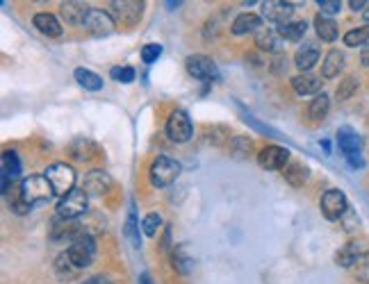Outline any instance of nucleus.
<instances>
[{"label": "nucleus", "instance_id": "1", "mask_svg": "<svg viewBox=\"0 0 369 284\" xmlns=\"http://www.w3.org/2000/svg\"><path fill=\"white\" fill-rule=\"evenodd\" d=\"M148 176H150V185H153V187L166 189V187H171L173 182L178 180V176H180V164L176 162V159L160 155V157L153 159V164H150Z\"/></svg>", "mask_w": 369, "mask_h": 284}, {"label": "nucleus", "instance_id": "2", "mask_svg": "<svg viewBox=\"0 0 369 284\" xmlns=\"http://www.w3.org/2000/svg\"><path fill=\"white\" fill-rule=\"evenodd\" d=\"M21 193H23V198L27 205H41V202H48L50 198L55 196L53 187H50V182L46 176H27L21 182Z\"/></svg>", "mask_w": 369, "mask_h": 284}, {"label": "nucleus", "instance_id": "3", "mask_svg": "<svg viewBox=\"0 0 369 284\" xmlns=\"http://www.w3.org/2000/svg\"><path fill=\"white\" fill-rule=\"evenodd\" d=\"M337 145L342 150V155L346 157L353 169H363L365 159H363V139H360L358 132H353L351 128H342L337 132Z\"/></svg>", "mask_w": 369, "mask_h": 284}, {"label": "nucleus", "instance_id": "4", "mask_svg": "<svg viewBox=\"0 0 369 284\" xmlns=\"http://www.w3.org/2000/svg\"><path fill=\"white\" fill-rule=\"evenodd\" d=\"M87 209H89V196L85 193V189H74V191L67 193L57 202V216L71 218V221L80 218Z\"/></svg>", "mask_w": 369, "mask_h": 284}, {"label": "nucleus", "instance_id": "5", "mask_svg": "<svg viewBox=\"0 0 369 284\" xmlns=\"http://www.w3.org/2000/svg\"><path fill=\"white\" fill-rule=\"evenodd\" d=\"M67 252L80 271L82 268H89L93 264V259H96V239L91 235H87V232H82V235L69 246Z\"/></svg>", "mask_w": 369, "mask_h": 284}, {"label": "nucleus", "instance_id": "6", "mask_svg": "<svg viewBox=\"0 0 369 284\" xmlns=\"http://www.w3.org/2000/svg\"><path fill=\"white\" fill-rule=\"evenodd\" d=\"M46 178L50 182V187H53L55 196H60L64 198L67 193L74 191V185H76V169H71L69 164H53L48 166L46 171Z\"/></svg>", "mask_w": 369, "mask_h": 284}, {"label": "nucleus", "instance_id": "7", "mask_svg": "<svg viewBox=\"0 0 369 284\" xmlns=\"http://www.w3.org/2000/svg\"><path fill=\"white\" fill-rule=\"evenodd\" d=\"M187 73L199 80V82H219L221 73L216 69V64L210 60L208 55H192L187 57Z\"/></svg>", "mask_w": 369, "mask_h": 284}, {"label": "nucleus", "instance_id": "8", "mask_svg": "<svg viewBox=\"0 0 369 284\" xmlns=\"http://www.w3.org/2000/svg\"><path fill=\"white\" fill-rule=\"evenodd\" d=\"M166 134L176 143H185L192 139L194 126H192L190 114H187L185 109H176V112L169 116V121H166Z\"/></svg>", "mask_w": 369, "mask_h": 284}, {"label": "nucleus", "instance_id": "9", "mask_svg": "<svg viewBox=\"0 0 369 284\" xmlns=\"http://www.w3.org/2000/svg\"><path fill=\"white\" fill-rule=\"evenodd\" d=\"M322 214L328 218V221H339L346 212H349V200L346 196L339 191V189H328L322 196Z\"/></svg>", "mask_w": 369, "mask_h": 284}, {"label": "nucleus", "instance_id": "10", "mask_svg": "<svg viewBox=\"0 0 369 284\" xmlns=\"http://www.w3.org/2000/svg\"><path fill=\"white\" fill-rule=\"evenodd\" d=\"M114 16L110 12H103V10H89V14H87V19H85V27H87V32L93 34V36H110L114 32Z\"/></svg>", "mask_w": 369, "mask_h": 284}, {"label": "nucleus", "instance_id": "11", "mask_svg": "<svg viewBox=\"0 0 369 284\" xmlns=\"http://www.w3.org/2000/svg\"><path fill=\"white\" fill-rule=\"evenodd\" d=\"M260 169L265 171H280L289 164V150L283 145H267V148L260 150L258 155Z\"/></svg>", "mask_w": 369, "mask_h": 284}, {"label": "nucleus", "instance_id": "12", "mask_svg": "<svg viewBox=\"0 0 369 284\" xmlns=\"http://www.w3.org/2000/svg\"><path fill=\"white\" fill-rule=\"evenodd\" d=\"M110 12H112L114 21H121V23L133 25L142 19L144 3H137V0H112Z\"/></svg>", "mask_w": 369, "mask_h": 284}, {"label": "nucleus", "instance_id": "13", "mask_svg": "<svg viewBox=\"0 0 369 284\" xmlns=\"http://www.w3.org/2000/svg\"><path fill=\"white\" fill-rule=\"evenodd\" d=\"M294 10H296V5L287 3V0H267V3H262V16L278 25L289 23Z\"/></svg>", "mask_w": 369, "mask_h": 284}, {"label": "nucleus", "instance_id": "14", "mask_svg": "<svg viewBox=\"0 0 369 284\" xmlns=\"http://www.w3.org/2000/svg\"><path fill=\"white\" fill-rule=\"evenodd\" d=\"M80 235H82V228L76 221H71V218L57 216L53 221V225H50V239H53L55 244H62V241L74 244Z\"/></svg>", "mask_w": 369, "mask_h": 284}, {"label": "nucleus", "instance_id": "15", "mask_svg": "<svg viewBox=\"0 0 369 284\" xmlns=\"http://www.w3.org/2000/svg\"><path fill=\"white\" fill-rule=\"evenodd\" d=\"M320 60H322V50L313 41L303 43V46L296 50V55H294V64L299 67L301 73H310L317 67V62H320Z\"/></svg>", "mask_w": 369, "mask_h": 284}, {"label": "nucleus", "instance_id": "16", "mask_svg": "<svg viewBox=\"0 0 369 284\" xmlns=\"http://www.w3.org/2000/svg\"><path fill=\"white\" fill-rule=\"evenodd\" d=\"M112 189V178L105 171L93 169L85 176V193L87 196H105Z\"/></svg>", "mask_w": 369, "mask_h": 284}, {"label": "nucleus", "instance_id": "17", "mask_svg": "<svg viewBox=\"0 0 369 284\" xmlns=\"http://www.w3.org/2000/svg\"><path fill=\"white\" fill-rule=\"evenodd\" d=\"M292 89L296 96H313V93L322 91V78L313 75V73H299L292 78Z\"/></svg>", "mask_w": 369, "mask_h": 284}, {"label": "nucleus", "instance_id": "18", "mask_svg": "<svg viewBox=\"0 0 369 284\" xmlns=\"http://www.w3.org/2000/svg\"><path fill=\"white\" fill-rule=\"evenodd\" d=\"M32 23H34V27H37L41 34L53 36V39H57V36L62 34V23H60V19H57L55 14L39 12V14H34Z\"/></svg>", "mask_w": 369, "mask_h": 284}, {"label": "nucleus", "instance_id": "19", "mask_svg": "<svg viewBox=\"0 0 369 284\" xmlns=\"http://www.w3.org/2000/svg\"><path fill=\"white\" fill-rule=\"evenodd\" d=\"M60 12H62V19L71 25H82L87 14H89L87 5L80 3V0H69V3H62Z\"/></svg>", "mask_w": 369, "mask_h": 284}, {"label": "nucleus", "instance_id": "20", "mask_svg": "<svg viewBox=\"0 0 369 284\" xmlns=\"http://www.w3.org/2000/svg\"><path fill=\"white\" fill-rule=\"evenodd\" d=\"M230 30H233V34H237V36L258 32V30H262V19H260L258 14L244 12V14H240V16L235 19V23H233Z\"/></svg>", "mask_w": 369, "mask_h": 284}, {"label": "nucleus", "instance_id": "21", "mask_svg": "<svg viewBox=\"0 0 369 284\" xmlns=\"http://www.w3.org/2000/svg\"><path fill=\"white\" fill-rule=\"evenodd\" d=\"M344 60H346V57H344L342 50H335V48L328 50L326 60H324V64H322V75L328 78V80L331 78H337L339 73L344 71Z\"/></svg>", "mask_w": 369, "mask_h": 284}, {"label": "nucleus", "instance_id": "22", "mask_svg": "<svg viewBox=\"0 0 369 284\" xmlns=\"http://www.w3.org/2000/svg\"><path fill=\"white\" fill-rule=\"evenodd\" d=\"M360 257H363V250H360V246L356 241H349V244H344L342 248L337 250L335 261H337V266H342V268H353V266L358 264Z\"/></svg>", "mask_w": 369, "mask_h": 284}, {"label": "nucleus", "instance_id": "23", "mask_svg": "<svg viewBox=\"0 0 369 284\" xmlns=\"http://www.w3.org/2000/svg\"><path fill=\"white\" fill-rule=\"evenodd\" d=\"M315 30H317V34H320V39L326 41V43L337 39V23L331 16H326V14H322V12L315 16Z\"/></svg>", "mask_w": 369, "mask_h": 284}, {"label": "nucleus", "instance_id": "24", "mask_svg": "<svg viewBox=\"0 0 369 284\" xmlns=\"http://www.w3.org/2000/svg\"><path fill=\"white\" fill-rule=\"evenodd\" d=\"M21 176V159L14 150L3 152V185H10Z\"/></svg>", "mask_w": 369, "mask_h": 284}, {"label": "nucleus", "instance_id": "25", "mask_svg": "<svg viewBox=\"0 0 369 284\" xmlns=\"http://www.w3.org/2000/svg\"><path fill=\"white\" fill-rule=\"evenodd\" d=\"M74 78H76V82L87 91H100V89H103V78H100L98 73L89 71V69H82V67L76 69Z\"/></svg>", "mask_w": 369, "mask_h": 284}, {"label": "nucleus", "instance_id": "26", "mask_svg": "<svg viewBox=\"0 0 369 284\" xmlns=\"http://www.w3.org/2000/svg\"><path fill=\"white\" fill-rule=\"evenodd\" d=\"M278 36H283L285 41H301L308 32V23L306 21H289V23H283L276 27Z\"/></svg>", "mask_w": 369, "mask_h": 284}, {"label": "nucleus", "instance_id": "27", "mask_svg": "<svg viewBox=\"0 0 369 284\" xmlns=\"http://www.w3.org/2000/svg\"><path fill=\"white\" fill-rule=\"evenodd\" d=\"M55 273H57V278H60V280L69 282V280H74L78 273H80V268L74 264V259L69 257V252H62L60 257L55 259Z\"/></svg>", "mask_w": 369, "mask_h": 284}, {"label": "nucleus", "instance_id": "28", "mask_svg": "<svg viewBox=\"0 0 369 284\" xmlns=\"http://www.w3.org/2000/svg\"><path fill=\"white\" fill-rule=\"evenodd\" d=\"M328 109H331V98L326 96V93H320V96H315L313 103L308 105L310 121H313V123L324 121V119H326V114H328Z\"/></svg>", "mask_w": 369, "mask_h": 284}, {"label": "nucleus", "instance_id": "29", "mask_svg": "<svg viewBox=\"0 0 369 284\" xmlns=\"http://www.w3.org/2000/svg\"><path fill=\"white\" fill-rule=\"evenodd\" d=\"M283 173H285V180H287L292 187H303V182H306L308 176H310L308 166H303V164H299V162L287 164L285 169H283Z\"/></svg>", "mask_w": 369, "mask_h": 284}, {"label": "nucleus", "instance_id": "30", "mask_svg": "<svg viewBox=\"0 0 369 284\" xmlns=\"http://www.w3.org/2000/svg\"><path fill=\"white\" fill-rule=\"evenodd\" d=\"M5 198H7V202H10V209L14 214H27L30 212V205L25 202V198H23V193H21V185H14L12 187V191H7L5 193Z\"/></svg>", "mask_w": 369, "mask_h": 284}, {"label": "nucleus", "instance_id": "31", "mask_svg": "<svg viewBox=\"0 0 369 284\" xmlns=\"http://www.w3.org/2000/svg\"><path fill=\"white\" fill-rule=\"evenodd\" d=\"M369 43V25L363 27H353L344 34V46L349 48H358V46H367Z\"/></svg>", "mask_w": 369, "mask_h": 284}, {"label": "nucleus", "instance_id": "32", "mask_svg": "<svg viewBox=\"0 0 369 284\" xmlns=\"http://www.w3.org/2000/svg\"><path fill=\"white\" fill-rule=\"evenodd\" d=\"M171 264H173V268H176V271H178L180 275H187V273L192 271V259L185 255V246H180V248L173 250V255H171Z\"/></svg>", "mask_w": 369, "mask_h": 284}, {"label": "nucleus", "instance_id": "33", "mask_svg": "<svg viewBox=\"0 0 369 284\" xmlns=\"http://www.w3.org/2000/svg\"><path fill=\"white\" fill-rule=\"evenodd\" d=\"M276 34H278V32H273L271 27H265V25H262V30H258V36H256L258 48H262V50H276V48H278Z\"/></svg>", "mask_w": 369, "mask_h": 284}, {"label": "nucleus", "instance_id": "34", "mask_svg": "<svg viewBox=\"0 0 369 284\" xmlns=\"http://www.w3.org/2000/svg\"><path fill=\"white\" fill-rule=\"evenodd\" d=\"M126 237H128V241L135 246V248H139L142 246V237H139V223H137V216L135 212H130L128 216V221H126Z\"/></svg>", "mask_w": 369, "mask_h": 284}, {"label": "nucleus", "instance_id": "35", "mask_svg": "<svg viewBox=\"0 0 369 284\" xmlns=\"http://www.w3.org/2000/svg\"><path fill=\"white\" fill-rule=\"evenodd\" d=\"M160 225H162V216L160 214H157V212L146 214V216H144V221H142L144 235H146V237H155L157 230H160Z\"/></svg>", "mask_w": 369, "mask_h": 284}, {"label": "nucleus", "instance_id": "36", "mask_svg": "<svg viewBox=\"0 0 369 284\" xmlns=\"http://www.w3.org/2000/svg\"><path fill=\"white\" fill-rule=\"evenodd\" d=\"M160 55H162V46L160 43H146V46L142 48V60L146 62V64H153L160 60Z\"/></svg>", "mask_w": 369, "mask_h": 284}, {"label": "nucleus", "instance_id": "37", "mask_svg": "<svg viewBox=\"0 0 369 284\" xmlns=\"http://www.w3.org/2000/svg\"><path fill=\"white\" fill-rule=\"evenodd\" d=\"M251 148H253V143L251 139H233V143H230V152H233L235 157H246V155H251Z\"/></svg>", "mask_w": 369, "mask_h": 284}, {"label": "nucleus", "instance_id": "38", "mask_svg": "<svg viewBox=\"0 0 369 284\" xmlns=\"http://www.w3.org/2000/svg\"><path fill=\"white\" fill-rule=\"evenodd\" d=\"M358 89V80L356 78H346L342 84L337 86V98L339 100H346L353 96V91Z\"/></svg>", "mask_w": 369, "mask_h": 284}, {"label": "nucleus", "instance_id": "39", "mask_svg": "<svg viewBox=\"0 0 369 284\" xmlns=\"http://www.w3.org/2000/svg\"><path fill=\"white\" fill-rule=\"evenodd\" d=\"M110 75L117 80V82L130 84L135 80V69H130V67H114Z\"/></svg>", "mask_w": 369, "mask_h": 284}, {"label": "nucleus", "instance_id": "40", "mask_svg": "<svg viewBox=\"0 0 369 284\" xmlns=\"http://www.w3.org/2000/svg\"><path fill=\"white\" fill-rule=\"evenodd\" d=\"M353 268H356V278L360 282H369V250L363 252V257L358 259V264Z\"/></svg>", "mask_w": 369, "mask_h": 284}, {"label": "nucleus", "instance_id": "41", "mask_svg": "<svg viewBox=\"0 0 369 284\" xmlns=\"http://www.w3.org/2000/svg\"><path fill=\"white\" fill-rule=\"evenodd\" d=\"M320 12L326 14V16H333V14H337L339 10H342V3L339 0H320Z\"/></svg>", "mask_w": 369, "mask_h": 284}, {"label": "nucleus", "instance_id": "42", "mask_svg": "<svg viewBox=\"0 0 369 284\" xmlns=\"http://www.w3.org/2000/svg\"><path fill=\"white\" fill-rule=\"evenodd\" d=\"M82 284H112V278H107V275H93V278H87Z\"/></svg>", "mask_w": 369, "mask_h": 284}, {"label": "nucleus", "instance_id": "43", "mask_svg": "<svg viewBox=\"0 0 369 284\" xmlns=\"http://www.w3.org/2000/svg\"><path fill=\"white\" fill-rule=\"evenodd\" d=\"M367 5L369 3H365V0H351V3H349V7H351L353 12H365Z\"/></svg>", "mask_w": 369, "mask_h": 284}, {"label": "nucleus", "instance_id": "44", "mask_svg": "<svg viewBox=\"0 0 369 284\" xmlns=\"http://www.w3.org/2000/svg\"><path fill=\"white\" fill-rule=\"evenodd\" d=\"M360 64L369 69V43H367V46H363V53H360Z\"/></svg>", "mask_w": 369, "mask_h": 284}, {"label": "nucleus", "instance_id": "45", "mask_svg": "<svg viewBox=\"0 0 369 284\" xmlns=\"http://www.w3.org/2000/svg\"><path fill=\"white\" fill-rule=\"evenodd\" d=\"M139 284H153V280H150L148 273H142V275H139Z\"/></svg>", "mask_w": 369, "mask_h": 284}, {"label": "nucleus", "instance_id": "46", "mask_svg": "<svg viewBox=\"0 0 369 284\" xmlns=\"http://www.w3.org/2000/svg\"><path fill=\"white\" fill-rule=\"evenodd\" d=\"M322 148H324V152H331V143L324 139V141H322Z\"/></svg>", "mask_w": 369, "mask_h": 284}, {"label": "nucleus", "instance_id": "47", "mask_svg": "<svg viewBox=\"0 0 369 284\" xmlns=\"http://www.w3.org/2000/svg\"><path fill=\"white\" fill-rule=\"evenodd\" d=\"M363 19L367 21V23H369V5H367V10L363 12Z\"/></svg>", "mask_w": 369, "mask_h": 284}]
</instances>
